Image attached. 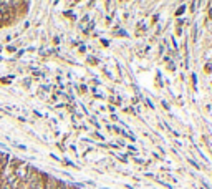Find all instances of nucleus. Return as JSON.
<instances>
[{
	"label": "nucleus",
	"mask_w": 212,
	"mask_h": 189,
	"mask_svg": "<svg viewBox=\"0 0 212 189\" xmlns=\"http://www.w3.org/2000/svg\"><path fill=\"white\" fill-rule=\"evenodd\" d=\"M12 40H13V35H7V37H5V42H7V45L12 42Z\"/></svg>",
	"instance_id": "nucleus-5"
},
{
	"label": "nucleus",
	"mask_w": 212,
	"mask_h": 189,
	"mask_svg": "<svg viewBox=\"0 0 212 189\" xmlns=\"http://www.w3.org/2000/svg\"><path fill=\"white\" fill-rule=\"evenodd\" d=\"M5 48H7L8 53H17V46H15L13 43H8L7 46H5Z\"/></svg>",
	"instance_id": "nucleus-3"
},
{
	"label": "nucleus",
	"mask_w": 212,
	"mask_h": 189,
	"mask_svg": "<svg viewBox=\"0 0 212 189\" xmlns=\"http://www.w3.org/2000/svg\"><path fill=\"white\" fill-rule=\"evenodd\" d=\"M0 62H2V57H0Z\"/></svg>",
	"instance_id": "nucleus-7"
},
{
	"label": "nucleus",
	"mask_w": 212,
	"mask_h": 189,
	"mask_svg": "<svg viewBox=\"0 0 212 189\" xmlns=\"http://www.w3.org/2000/svg\"><path fill=\"white\" fill-rule=\"evenodd\" d=\"M13 146H15V148H19V149H22V151H27V146H23V144H19V143H13Z\"/></svg>",
	"instance_id": "nucleus-4"
},
{
	"label": "nucleus",
	"mask_w": 212,
	"mask_h": 189,
	"mask_svg": "<svg viewBox=\"0 0 212 189\" xmlns=\"http://www.w3.org/2000/svg\"><path fill=\"white\" fill-rule=\"evenodd\" d=\"M68 189H75V187H70V186H68Z\"/></svg>",
	"instance_id": "nucleus-6"
},
{
	"label": "nucleus",
	"mask_w": 212,
	"mask_h": 189,
	"mask_svg": "<svg viewBox=\"0 0 212 189\" xmlns=\"http://www.w3.org/2000/svg\"><path fill=\"white\" fill-rule=\"evenodd\" d=\"M28 168H30V164H27L25 161H23V163H20L19 166H15V168H13V176H15V178L19 179L20 182H23V181L27 179Z\"/></svg>",
	"instance_id": "nucleus-1"
},
{
	"label": "nucleus",
	"mask_w": 212,
	"mask_h": 189,
	"mask_svg": "<svg viewBox=\"0 0 212 189\" xmlns=\"http://www.w3.org/2000/svg\"><path fill=\"white\" fill-rule=\"evenodd\" d=\"M58 187V179H55L53 176L46 174V179H45V189H56Z\"/></svg>",
	"instance_id": "nucleus-2"
}]
</instances>
